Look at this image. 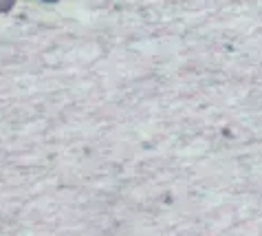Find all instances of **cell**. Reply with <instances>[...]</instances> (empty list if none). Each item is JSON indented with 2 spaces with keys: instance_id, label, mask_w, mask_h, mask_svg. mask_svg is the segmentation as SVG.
Masks as SVG:
<instances>
[{
  "instance_id": "7a4b0ae2",
  "label": "cell",
  "mask_w": 262,
  "mask_h": 236,
  "mask_svg": "<svg viewBox=\"0 0 262 236\" xmlns=\"http://www.w3.org/2000/svg\"><path fill=\"white\" fill-rule=\"evenodd\" d=\"M42 3H57V0H42Z\"/></svg>"
},
{
  "instance_id": "6da1fadb",
  "label": "cell",
  "mask_w": 262,
  "mask_h": 236,
  "mask_svg": "<svg viewBox=\"0 0 262 236\" xmlns=\"http://www.w3.org/2000/svg\"><path fill=\"white\" fill-rule=\"evenodd\" d=\"M16 5V0H0V13H5V11H9L11 7Z\"/></svg>"
}]
</instances>
